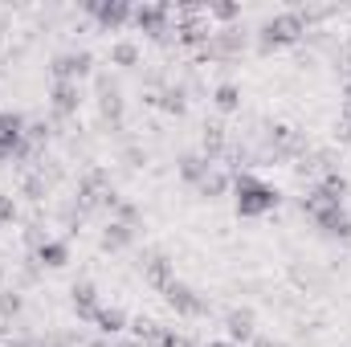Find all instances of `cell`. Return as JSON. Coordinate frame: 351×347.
<instances>
[{"label":"cell","instance_id":"28","mask_svg":"<svg viewBox=\"0 0 351 347\" xmlns=\"http://www.w3.org/2000/svg\"><path fill=\"white\" fill-rule=\"evenodd\" d=\"M4 347H41V344H33V339H8Z\"/></svg>","mask_w":351,"mask_h":347},{"label":"cell","instance_id":"19","mask_svg":"<svg viewBox=\"0 0 351 347\" xmlns=\"http://www.w3.org/2000/svg\"><path fill=\"white\" fill-rule=\"evenodd\" d=\"M315 188H319V192H327L331 200H339V204H343V196H348V176H343V172H323V180H319Z\"/></svg>","mask_w":351,"mask_h":347},{"label":"cell","instance_id":"6","mask_svg":"<svg viewBox=\"0 0 351 347\" xmlns=\"http://www.w3.org/2000/svg\"><path fill=\"white\" fill-rule=\"evenodd\" d=\"M82 12H86V16H94L106 33H114V29L131 25L135 4H127V0H86V4H82Z\"/></svg>","mask_w":351,"mask_h":347},{"label":"cell","instance_id":"7","mask_svg":"<svg viewBox=\"0 0 351 347\" xmlns=\"http://www.w3.org/2000/svg\"><path fill=\"white\" fill-rule=\"evenodd\" d=\"M49 110H53V119H74L82 110V86L78 82H53L49 86Z\"/></svg>","mask_w":351,"mask_h":347},{"label":"cell","instance_id":"22","mask_svg":"<svg viewBox=\"0 0 351 347\" xmlns=\"http://www.w3.org/2000/svg\"><path fill=\"white\" fill-rule=\"evenodd\" d=\"M160 110H168V115H184L188 110V98H184V86H172V90H164L160 98Z\"/></svg>","mask_w":351,"mask_h":347},{"label":"cell","instance_id":"1","mask_svg":"<svg viewBox=\"0 0 351 347\" xmlns=\"http://www.w3.org/2000/svg\"><path fill=\"white\" fill-rule=\"evenodd\" d=\"M282 204L278 188L258 180L254 172H237L233 176V208L241 221H258V217H269L274 208Z\"/></svg>","mask_w":351,"mask_h":347},{"label":"cell","instance_id":"17","mask_svg":"<svg viewBox=\"0 0 351 347\" xmlns=\"http://www.w3.org/2000/svg\"><path fill=\"white\" fill-rule=\"evenodd\" d=\"M204 21L213 25V21H221L225 29L233 25V21H241V4H229V0H208L204 4Z\"/></svg>","mask_w":351,"mask_h":347},{"label":"cell","instance_id":"20","mask_svg":"<svg viewBox=\"0 0 351 347\" xmlns=\"http://www.w3.org/2000/svg\"><path fill=\"white\" fill-rule=\"evenodd\" d=\"M200 143H204V152H200V156H204V160H217V156H221V147H225V127H221V123L204 127V139H200Z\"/></svg>","mask_w":351,"mask_h":347},{"label":"cell","instance_id":"18","mask_svg":"<svg viewBox=\"0 0 351 347\" xmlns=\"http://www.w3.org/2000/svg\"><path fill=\"white\" fill-rule=\"evenodd\" d=\"M110 66H119V70L139 66V45H135V41H114V45H110Z\"/></svg>","mask_w":351,"mask_h":347},{"label":"cell","instance_id":"8","mask_svg":"<svg viewBox=\"0 0 351 347\" xmlns=\"http://www.w3.org/2000/svg\"><path fill=\"white\" fill-rule=\"evenodd\" d=\"M225 331H229V344H254L258 339V319H254V311H229L225 315Z\"/></svg>","mask_w":351,"mask_h":347},{"label":"cell","instance_id":"29","mask_svg":"<svg viewBox=\"0 0 351 347\" xmlns=\"http://www.w3.org/2000/svg\"><path fill=\"white\" fill-rule=\"evenodd\" d=\"M250 347H278V344H274V339H262V335H258V339H254Z\"/></svg>","mask_w":351,"mask_h":347},{"label":"cell","instance_id":"27","mask_svg":"<svg viewBox=\"0 0 351 347\" xmlns=\"http://www.w3.org/2000/svg\"><path fill=\"white\" fill-rule=\"evenodd\" d=\"M94 347H139L135 339H98Z\"/></svg>","mask_w":351,"mask_h":347},{"label":"cell","instance_id":"32","mask_svg":"<svg viewBox=\"0 0 351 347\" xmlns=\"http://www.w3.org/2000/svg\"><path fill=\"white\" fill-rule=\"evenodd\" d=\"M0 127H4V110H0Z\"/></svg>","mask_w":351,"mask_h":347},{"label":"cell","instance_id":"25","mask_svg":"<svg viewBox=\"0 0 351 347\" xmlns=\"http://www.w3.org/2000/svg\"><path fill=\"white\" fill-rule=\"evenodd\" d=\"M114 221H119V225H127V229H135V225H139V204H131V200H119V208H114Z\"/></svg>","mask_w":351,"mask_h":347},{"label":"cell","instance_id":"30","mask_svg":"<svg viewBox=\"0 0 351 347\" xmlns=\"http://www.w3.org/2000/svg\"><path fill=\"white\" fill-rule=\"evenodd\" d=\"M204 347H233L229 339H213V344H204Z\"/></svg>","mask_w":351,"mask_h":347},{"label":"cell","instance_id":"15","mask_svg":"<svg viewBox=\"0 0 351 347\" xmlns=\"http://www.w3.org/2000/svg\"><path fill=\"white\" fill-rule=\"evenodd\" d=\"M229 188H233V176H225L221 168H213V172H208L204 180H200V184H196V192H200L204 200H221Z\"/></svg>","mask_w":351,"mask_h":347},{"label":"cell","instance_id":"13","mask_svg":"<svg viewBox=\"0 0 351 347\" xmlns=\"http://www.w3.org/2000/svg\"><path fill=\"white\" fill-rule=\"evenodd\" d=\"M143 278H147L156 290H164V286L176 278V261L168 258V254H152V258H143Z\"/></svg>","mask_w":351,"mask_h":347},{"label":"cell","instance_id":"9","mask_svg":"<svg viewBox=\"0 0 351 347\" xmlns=\"http://www.w3.org/2000/svg\"><path fill=\"white\" fill-rule=\"evenodd\" d=\"M33 261L45 265V270H66V265H70V241H62V237H45V241L33 250Z\"/></svg>","mask_w":351,"mask_h":347},{"label":"cell","instance_id":"10","mask_svg":"<svg viewBox=\"0 0 351 347\" xmlns=\"http://www.w3.org/2000/svg\"><path fill=\"white\" fill-rule=\"evenodd\" d=\"M70 302H74V315L78 319H86V323H94V315H98V286L94 282H74L70 286Z\"/></svg>","mask_w":351,"mask_h":347},{"label":"cell","instance_id":"11","mask_svg":"<svg viewBox=\"0 0 351 347\" xmlns=\"http://www.w3.org/2000/svg\"><path fill=\"white\" fill-rule=\"evenodd\" d=\"M94 327H98V335H102V339H119V335L131 327V319H127V311H119V307H98Z\"/></svg>","mask_w":351,"mask_h":347},{"label":"cell","instance_id":"3","mask_svg":"<svg viewBox=\"0 0 351 347\" xmlns=\"http://www.w3.org/2000/svg\"><path fill=\"white\" fill-rule=\"evenodd\" d=\"M160 294H164V302L172 307L176 315H184V319H200V315H208V298H204L196 286L180 282V278H172Z\"/></svg>","mask_w":351,"mask_h":347},{"label":"cell","instance_id":"26","mask_svg":"<svg viewBox=\"0 0 351 347\" xmlns=\"http://www.w3.org/2000/svg\"><path fill=\"white\" fill-rule=\"evenodd\" d=\"M25 196H29V200H41V196H45V180H41V176H29V180H25Z\"/></svg>","mask_w":351,"mask_h":347},{"label":"cell","instance_id":"5","mask_svg":"<svg viewBox=\"0 0 351 347\" xmlns=\"http://www.w3.org/2000/svg\"><path fill=\"white\" fill-rule=\"evenodd\" d=\"M131 25H135L139 33L156 37V41H168V33H172V8H168V4H139V8L131 12Z\"/></svg>","mask_w":351,"mask_h":347},{"label":"cell","instance_id":"24","mask_svg":"<svg viewBox=\"0 0 351 347\" xmlns=\"http://www.w3.org/2000/svg\"><path fill=\"white\" fill-rule=\"evenodd\" d=\"M16 217H21V208H16V196H12V192H0V229L16 225Z\"/></svg>","mask_w":351,"mask_h":347},{"label":"cell","instance_id":"16","mask_svg":"<svg viewBox=\"0 0 351 347\" xmlns=\"http://www.w3.org/2000/svg\"><path fill=\"white\" fill-rule=\"evenodd\" d=\"M213 106L221 115H237L241 110V86L237 82H221V86L213 90Z\"/></svg>","mask_w":351,"mask_h":347},{"label":"cell","instance_id":"12","mask_svg":"<svg viewBox=\"0 0 351 347\" xmlns=\"http://www.w3.org/2000/svg\"><path fill=\"white\" fill-rule=\"evenodd\" d=\"M213 168H217V164H213V160H204L200 152H184V156L176 160V172H180V180H184V184H192V188H196V184H200L208 172H213Z\"/></svg>","mask_w":351,"mask_h":347},{"label":"cell","instance_id":"31","mask_svg":"<svg viewBox=\"0 0 351 347\" xmlns=\"http://www.w3.org/2000/svg\"><path fill=\"white\" fill-rule=\"evenodd\" d=\"M348 106H351V86H348Z\"/></svg>","mask_w":351,"mask_h":347},{"label":"cell","instance_id":"23","mask_svg":"<svg viewBox=\"0 0 351 347\" xmlns=\"http://www.w3.org/2000/svg\"><path fill=\"white\" fill-rule=\"evenodd\" d=\"M21 311H25V298H21L16 290H0V315H4V319H16Z\"/></svg>","mask_w":351,"mask_h":347},{"label":"cell","instance_id":"21","mask_svg":"<svg viewBox=\"0 0 351 347\" xmlns=\"http://www.w3.org/2000/svg\"><path fill=\"white\" fill-rule=\"evenodd\" d=\"M98 110H102V119H123V98H119V90H98Z\"/></svg>","mask_w":351,"mask_h":347},{"label":"cell","instance_id":"14","mask_svg":"<svg viewBox=\"0 0 351 347\" xmlns=\"http://www.w3.org/2000/svg\"><path fill=\"white\" fill-rule=\"evenodd\" d=\"M98 246H102L106 254H123V250H131V246H135V229H127V225H119V221H110V225L102 229V237H98Z\"/></svg>","mask_w":351,"mask_h":347},{"label":"cell","instance_id":"4","mask_svg":"<svg viewBox=\"0 0 351 347\" xmlns=\"http://www.w3.org/2000/svg\"><path fill=\"white\" fill-rule=\"evenodd\" d=\"M49 74H53V82H82L94 74V53L90 49H66L49 62Z\"/></svg>","mask_w":351,"mask_h":347},{"label":"cell","instance_id":"2","mask_svg":"<svg viewBox=\"0 0 351 347\" xmlns=\"http://www.w3.org/2000/svg\"><path fill=\"white\" fill-rule=\"evenodd\" d=\"M306 12H278V16H269L262 25V33H258V49L262 53H274V49H286V45H298L302 37H306Z\"/></svg>","mask_w":351,"mask_h":347}]
</instances>
